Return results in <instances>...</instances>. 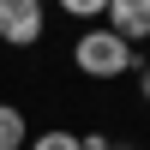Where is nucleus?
<instances>
[{
    "instance_id": "f03ea898",
    "label": "nucleus",
    "mask_w": 150,
    "mask_h": 150,
    "mask_svg": "<svg viewBox=\"0 0 150 150\" xmlns=\"http://www.w3.org/2000/svg\"><path fill=\"white\" fill-rule=\"evenodd\" d=\"M42 0H0V42H12V48H30V42H42Z\"/></svg>"
},
{
    "instance_id": "423d86ee",
    "label": "nucleus",
    "mask_w": 150,
    "mask_h": 150,
    "mask_svg": "<svg viewBox=\"0 0 150 150\" xmlns=\"http://www.w3.org/2000/svg\"><path fill=\"white\" fill-rule=\"evenodd\" d=\"M60 12H72V18H102L108 12V0H54Z\"/></svg>"
},
{
    "instance_id": "1a4fd4ad",
    "label": "nucleus",
    "mask_w": 150,
    "mask_h": 150,
    "mask_svg": "<svg viewBox=\"0 0 150 150\" xmlns=\"http://www.w3.org/2000/svg\"><path fill=\"white\" fill-rule=\"evenodd\" d=\"M114 150H132V144H114Z\"/></svg>"
},
{
    "instance_id": "20e7f679",
    "label": "nucleus",
    "mask_w": 150,
    "mask_h": 150,
    "mask_svg": "<svg viewBox=\"0 0 150 150\" xmlns=\"http://www.w3.org/2000/svg\"><path fill=\"white\" fill-rule=\"evenodd\" d=\"M24 138H30L24 114H18L12 102H0V150H24Z\"/></svg>"
},
{
    "instance_id": "39448f33",
    "label": "nucleus",
    "mask_w": 150,
    "mask_h": 150,
    "mask_svg": "<svg viewBox=\"0 0 150 150\" xmlns=\"http://www.w3.org/2000/svg\"><path fill=\"white\" fill-rule=\"evenodd\" d=\"M30 150H84V144H78V132H36Z\"/></svg>"
},
{
    "instance_id": "7ed1b4c3",
    "label": "nucleus",
    "mask_w": 150,
    "mask_h": 150,
    "mask_svg": "<svg viewBox=\"0 0 150 150\" xmlns=\"http://www.w3.org/2000/svg\"><path fill=\"white\" fill-rule=\"evenodd\" d=\"M108 30L114 36H126V42H144L150 36V0H108Z\"/></svg>"
},
{
    "instance_id": "6e6552de",
    "label": "nucleus",
    "mask_w": 150,
    "mask_h": 150,
    "mask_svg": "<svg viewBox=\"0 0 150 150\" xmlns=\"http://www.w3.org/2000/svg\"><path fill=\"white\" fill-rule=\"evenodd\" d=\"M138 90H144V102H150V66H138Z\"/></svg>"
},
{
    "instance_id": "f257e3e1",
    "label": "nucleus",
    "mask_w": 150,
    "mask_h": 150,
    "mask_svg": "<svg viewBox=\"0 0 150 150\" xmlns=\"http://www.w3.org/2000/svg\"><path fill=\"white\" fill-rule=\"evenodd\" d=\"M72 66L90 72V78H126V72L138 66V48H132L126 36H114L108 24H90V30L72 42Z\"/></svg>"
},
{
    "instance_id": "0eeeda50",
    "label": "nucleus",
    "mask_w": 150,
    "mask_h": 150,
    "mask_svg": "<svg viewBox=\"0 0 150 150\" xmlns=\"http://www.w3.org/2000/svg\"><path fill=\"white\" fill-rule=\"evenodd\" d=\"M78 144H84V150H114V144L102 138V132H78Z\"/></svg>"
}]
</instances>
